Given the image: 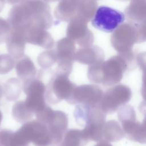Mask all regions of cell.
Masks as SVG:
<instances>
[{
    "mask_svg": "<svg viewBox=\"0 0 146 146\" xmlns=\"http://www.w3.org/2000/svg\"><path fill=\"white\" fill-rule=\"evenodd\" d=\"M7 21L13 30L28 27L47 30L53 24L50 7L44 0H23L10 9Z\"/></svg>",
    "mask_w": 146,
    "mask_h": 146,
    "instance_id": "6da1fadb",
    "label": "cell"
},
{
    "mask_svg": "<svg viewBox=\"0 0 146 146\" xmlns=\"http://www.w3.org/2000/svg\"><path fill=\"white\" fill-rule=\"evenodd\" d=\"M129 67V62L126 58L115 56L103 63L89 66L87 77L92 83L112 86L120 82Z\"/></svg>",
    "mask_w": 146,
    "mask_h": 146,
    "instance_id": "7a4b0ae2",
    "label": "cell"
},
{
    "mask_svg": "<svg viewBox=\"0 0 146 146\" xmlns=\"http://www.w3.org/2000/svg\"><path fill=\"white\" fill-rule=\"evenodd\" d=\"M36 119L43 123L51 133L54 146H59L67 131L68 119L63 111L54 110L49 106L41 112L35 115Z\"/></svg>",
    "mask_w": 146,
    "mask_h": 146,
    "instance_id": "3957f363",
    "label": "cell"
},
{
    "mask_svg": "<svg viewBox=\"0 0 146 146\" xmlns=\"http://www.w3.org/2000/svg\"><path fill=\"white\" fill-rule=\"evenodd\" d=\"M69 76L54 71L46 86L45 98L49 104H56L71 96L76 85L70 80Z\"/></svg>",
    "mask_w": 146,
    "mask_h": 146,
    "instance_id": "277c9868",
    "label": "cell"
},
{
    "mask_svg": "<svg viewBox=\"0 0 146 146\" xmlns=\"http://www.w3.org/2000/svg\"><path fill=\"white\" fill-rule=\"evenodd\" d=\"M22 89L26 95V107L34 115L42 112L48 106L46 102V86L40 79L36 77L23 82Z\"/></svg>",
    "mask_w": 146,
    "mask_h": 146,
    "instance_id": "5b68a950",
    "label": "cell"
},
{
    "mask_svg": "<svg viewBox=\"0 0 146 146\" xmlns=\"http://www.w3.org/2000/svg\"><path fill=\"white\" fill-rule=\"evenodd\" d=\"M132 91L126 85L119 84L108 88L102 97L98 107L106 114L112 113L131 99Z\"/></svg>",
    "mask_w": 146,
    "mask_h": 146,
    "instance_id": "8992f818",
    "label": "cell"
},
{
    "mask_svg": "<svg viewBox=\"0 0 146 146\" xmlns=\"http://www.w3.org/2000/svg\"><path fill=\"white\" fill-rule=\"evenodd\" d=\"M125 19L121 11L107 6H100L95 11L91 20L92 25L106 33H112Z\"/></svg>",
    "mask_w": 146,
    "mask_h": 146,
    "instance_id": "52a82bcc",
    "label": "cell"
},
{
    "mask_svg": "<svg viewBox=\"0 0 146 146\" xmlns=\"http://www.w3.org/2000/svg\"><path fill=\"white\" fill-rule=\"evenodd\" d=\"M17 132L27 143H32L35 146H54L52 136L48 128L37 119L23 124Z\"/></svg>",
    "mask_w": 146,
    "mask_h": 146,
    "instance_id": "ba28073f",
    "label": "cell"
},
{
    "mask_svg": "<svg viewBox=\"0 0 146 146\" xmlns=\"http://www.w3.org/2000/svg\"><path fill=\"white\" fill-rule=\"evenodd\" d=\"M75 49L74 41L67 36L57 42L55 50L58 57L56 72L70 75L75 61Z\"/></svg>",
    "mask_w": 146,
    "mask_h": 146,
    "instance_id": "9c48e42d",
    "label": "cell"
},
{
    "mask_svg": "<svg viewBox=\"0 0 146 146\" xmlns=\"http://www.w3.org/2000/svg\"><path fill=\"white\" fill-rule=\"evenodd\" d=\"M102 88L96 84L76 86L71 96L66 101L70 104H86L91 107L98 106L103 95Z\"/></svg>",
    "mask_w": 146,
    "mask_h": 146,
    "instance_id": "30bf717a",
    "label": "cell"
},
{
    "mask_svg": "<svg viewBox=\"0 0 146 146\" xmlns=\"http://www.w3.org/2000/svg\"><path fill=\"white\" fill-rule=\"evenodd\" d=\"M66 35L74 42L84 47L90 45L92 42L91 34L87 29V21L78 16L69 22Z\"/></svg>",
    "mask_w": 146,
    "mask_h": 146,
    "instance_id": "8fae6325",
    "label": "cell"
},
{
    "mask_svg": "<svg viewBox=\"0 0 146 146\" xmlns=\"http://www.w3.org/2000/svg\"><path fill=\"white\" fill-rule=\"evenodd\" d=\"M15 31L19 33L26 43L47 50L54 46L55 41L47 30L35 27H28Z\"/></svg>",
    "mask_w": 146,
    "mask_h": 146,
    "instance_id": "7c38bea8",
    "label": "cell"
},
{
    "mask_svg": "<svg viewBox=\"0 0 146 146\" xmlns=\"http://www.w3.org/2000/svg\"><path fill=\"white\" fill-rule=\"evenodd\" d=\"M117 116L121 123L125 135L132 141L139 131L141 124L136 120V115L133 108L126 104L121 106L118 110Z\"/></svg>",
    "mask_w": 146,
    "mask_h": 146,
    "instance_id": "4fadbf2b",
    "label": "cell"
},
{
    "mask_svg": "<svg viewBox=\"0 0 146 146\" xmlns=\"http://www.w3.org/2000/svg\"><path fill=\"white\" fill-rule=\"evenodd\" d=\"M103 59V54L95 47L79 48L75 55V60L89 66L102 63Z\"/></svg>",
    "mask_w": 146,
    "mask_h": 146,
    "instance_id": "5bb4252c",
    "label": "cell"
},
{
    "mask_svg": "<svg viewBox=\"0 0 146 146\" xmlns=\"http://www.w3.org/2000/svg\"><path fill=\"white\" fill-rule=\"evenodd\" d=\"M15 67L18 77L22 82L36 77L37 69L32 60L27 55L17 60Z\"/></svg>",
    "mask_w": 146,
    "mask_h": 146,
    "instance_id": "9a60e30c",
    "label": "cell"
},
{
    "mask_svg": "<svg viewBox=\"0 0 146 146\" xmlns=\"http://www.w3.org/2000/svg\"><path fill=\"white\" fill-rule=\"evenodd\" d=\"M78 3L73 0H60L54 11L56 19L63 22L72 20L77 15Z\"/></svg>",
    "mask_w": 146,
    "mask_h": 146,
    "instance_id": "2e32d148",
    "label": "cell"
},
{
    "mask_svg": "<svg viewBox=\"0 0 146 146\" xmlns=\"http://www.w3.org/2000/svg\"><path fill=\"white\" fill-rule=\"evenodd\" d=\"M26 43L19 33L13 30L6 42V48L9 54L16 60L24 56Z\"/></svg>",
    "mask_w": 146,
    "mask_h": 146,
    "instance_id": "e0dca14e",
    "label": "cell"
},
{
    "mask_svg": "<svg viewBox=\"0 0 146 146\" xmlns=\"http://www.w3.org/2000/svg\"><path fill=\"white\" fill-rule=\"evenodd\" d=\"M125 133L117 121L113 120L106 122L103 129V137L108 141L114 142L122 139Z\"/></svg>",
    "mask_w": 146,
    "mask_h": 146,
    "instance_id": "ac0fdd59",
    "label": "cell"
},
{
    "mask_svg": "<svg viewBox=\"0 0 146 146\" xmlns=\"http://www.w3.org/2000/svg\"><path fill=\"white\" fill-rule=\"evenodd\" d=\"M87 143L82 130L70 129L65 133L60 146H85Z\"/></svg>",
    "mask_w": 146,
    "mask_h": 146,
    "instance_id": "d6986e66",
    "label": "cell"
},
{
    "mask_svg": "<svg viewBox=\"0 0 146 146\" xmlns=\"http://www.w3.org/2000/svg\"><path fill=\"white\" fill-rule=\"evenodd\" d=\"M12 116L18 123L24 124L30 121L34 116V113L26 106L25 101H18L14 103L11 111Z\"/></svg>",
    "mask_w": 146,
    "mask_h": 146,
    "instance_id": "ffe728a7",
    "label": "cell"
},
{
    "mask_svg": "<svg viewBox=\"0 0 146 146\" xmlns=\"http://www.w3.org/2000/svg\"><path fill=\"white\" fill-rule=\"evenodd\" d=\"M22 86L21 81L16 78L9 79L3 86V94L9 101H15L18 99L21 94Z\"/></svg>",
    "mask_w": 146,
    "mask_h": 146,
    "instance_id": "44dd1931",
    "label": "cell"
},
{
    "mask_svg": "<svg viewBox=\"0 0 146 146\" xmlns=\"http://www.w3.org/2000/svg\"><path fill=\"white\" fill-rule=\"evenodd\" d=\"M58 57L55 50H47L41 52L38 56L37 62L42 69L50 68L57 63Z\"/></svg>",
    "mask_w": 146,
    "mask_h": 146,
    "instance_id": "7402d4cb",
    "label": "cell"
},
{
    "mask_svg": "<svg viewBox=\"0 0 146 146\" xmlns=\"http://www.w3.org/2000/svg\"><path fill=\"white\" fill-rule=\"evenodd\" d=\"M95 5L90 0H80L78 3L77 15L86 21L92 18L94 15Z\"/></svg>",
    "mask_w": 146,
    "mask_h": 146,
    "instance_id": "603a6c76",
    "label": "cell"
},
{
    "mask_svg": "<svg viewBox=\"0 0 146 146\" xmlns=\"http://www.w3.org/2000/svg\"><path fill=\"white\" fill-rule=\"evenodd\" d=\"M140 111L144 115V119L140 124L139 130L133 141L146 144V102L143 101L139 106Z\"/></svg>",
    "mask_w": 146,
    "mask_h": 146,
    "instance_id": "cb8c5ba5",
    "label": "cell"
},
{
    "mask_svg": "<svg viewBox=\"0 0 146 146\" xmlns=\"http://www.w3.org/2000/svg\"><path fill=\"white\" fill-rule=\"evenodd\" d=\"M15 64V59L10 54H0V75L10 72Z\"/></svg>",
    "mask_w": 146,
    "mask_h": 146,
    "instance_id": "d4e9b609",
    "label": "cell"
},
{
    "mask_svg": "<svg viewBox=\"0 0 146 146\" xmlns=\"http://www.w3.org/2000/svg\"><path fill=\"white\" fill-rule=\"evenodd\" d=\"M137 62L140 69L142 70V84L141 94L143 101L146 102V54L139 55Z\"/></svg>",
    "mask_w": 146,
    "mask_h": 146,
    "instance_id": "484cf974",
    "label": "cell"
},
{
    "mask_svg": "<svg viewBox=\"0 0 146 146\" xmlns=\"http://www.w3.org/2000/svg\"><path fill=\"white\" fill-rule=\"evenodd\" d=\"M13 29L7 21L0 17V44L6 42Z\"/></svg>",
    "mask_w": 146,
    "mask_h": 146,
    "instance_id": "4316f807",
    "label": "cell"
},
{
    "mask_svg": "<svg viewBox=\"0 0 146 146\" xmlns=\"http://www.w3.org/2000/svg\"><path fill=\"white\" fill-rule=\"evenodd\" d=\"M94 146H112L107 140H101Z\"/></svg>",
    "mask_w": 146,
    "mask_h": 146,
    "instance_id": "83f0119b",
    "label": "cell"
},
{
    "mask_svg": "<svg viewBox=\"0 0 146 146\" xmlns=\"http://www.w3.org/2000/svg\"><path fill=\"white\" fill-rule=\"evenodd\" d=\"M6 2L7 3L11 4V5H15L21 3L23 0H5Z\"/></svg>",
    "mask_w": 146,
    "mask_h": 146,
    "instance_id": "f1b7e54d",
    "label": "cell"
},
{
    "mask_svg": "<svg viewBox=\"0 0 146 146\" xmlns=\"http://www.w3.org/2000/svg\"><path fill=\"white\" fill-rule=\"evenodd\" d=\"M5 3V0H0V13L3 10Z\"/></svg>",
    "mask_w": 146,
    "mask_h": 146,
    "instance_id": "f546056e",
    "label": "cell"
},
{
    "mask_svg": "<svg viewBox=\"0 0 146 146\" xmlns=\"http://www.w3.org/2000/svg\"><path fill=\"white\" fill-rule=\"evenodd\" d=\"M3 94V89L2 88V86L0 85V100L2 98Z\"/></svg>",
    "mask_w": 146,
    "mask_h": 146,
    "instance_id": "4dcf8cb0",
    "label": "cell"
},
{
    "mask_svg": "<svg viewBox=\"0 0 146 146\" xmlns=\"http://www.w3.org/2000/svg\"><path fill=\"white\" fill-rule=\"evenodd\" d=\"M2 119H3V115H2V112L0 110V125H1V124L2 121Z\"/></svg>",
    "mask_w": 146,
    "mask_h": 146,
    "instance_id": "1f68e13d",
    "label": "cell"
},
{
    "mask_svg": "<svg viewBox=\"0 0 146 146\" xmlns=\"http://www.w3.org/2000/svg\"><path fill=\"white\" fill-rule=\"evenodd\" d=\"M44 1H46V2L48 3V2H56V1H60V0H44Z\"/></svg>",
    "mask_w": 146,
    "mask_h": 146,
    "instance_id": "d6a6232c",
    "label": "cell"
},
{
    "mask_svg": "<svg viewBox=\"0 0 146 146\" xmlns=\"http://www.w3.org/2000/svg\"><path fill=\"white\" fill-rule=\"evenodd\" d=\"M73 1H76V2H79L80 0H73Z\"/></svg>",
    "mask_w": 146,
    "mask_h": 146,
    "instance_id": "836d02e7",
    "label": "cell"
},
{
    "mask_svg": "<svg viewBox=\"0 0 146 146\" xmlns=\"http://www.w3.org/2000/svg\"><path fill=\"white\" fill-rule=\"evenodd\" d=\"M0 146H2V145H1V144H0Z\"/></svg>",
    "mask_w": 146,
    "mask_h": 146,
    "instance_id": "e575fe53",
    "label": "cell"
}]
</instances>
